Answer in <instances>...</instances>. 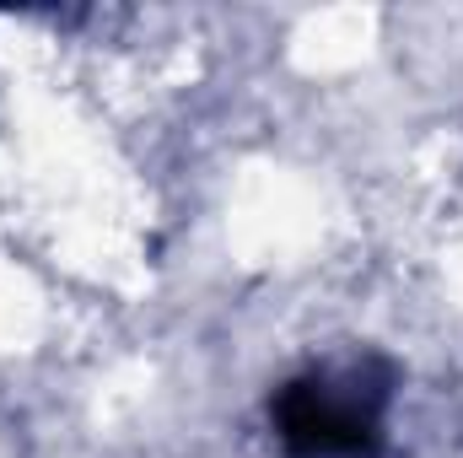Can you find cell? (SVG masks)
<instances>
[{"label":"cell","mask_w":463,"mask_h":458,"mask_svg":"<svg viewBox=\"0 0 463 458\" xmlns=\"http://www.w3.org/2000/svg\"><path fill=\"white\" fill-rule=\"evenodd\" d=\"M388 394L393 367L383 356H355L345 367L291 377L269 399V426L286 458H377Z\"/></svg>","instance_id":"6da1fadb"}]
</instances>
